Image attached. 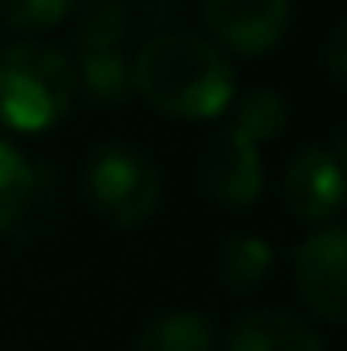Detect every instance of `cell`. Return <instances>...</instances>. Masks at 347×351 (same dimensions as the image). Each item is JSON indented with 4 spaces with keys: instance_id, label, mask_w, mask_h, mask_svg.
<instances>
[{
    "instance_id": "6da1fadb",
    "label": "cell",
    "mask_w": 347,
    "mask_h": 351,
    "mask_svg": "<svg viewBox=\"0 0 347 351\" xmlns=\"http://www.w3.org/2000/svg\"><path fill=\"white\" fill-rule=\"evenodd\" d=\"M131 90L172 119L208 123L233 102L237 70L204 37L160 33L131 62Z\"/></svg>"
},
{
    "instance_id": "7a4b0ae2",
    "label": "cell",
    "mask_w": 347,
    "mask_h": 351,
    "mask_svg": "<svg viewBox=\"0 0 347 351\" xmlns=\"http://www.w3.org/2000/svg\"><path fill=\"white\" fill-rule=\"evenodd\" d=\"M74 66L45 41H16L0 49V127L41 135L58 127L74 102Z\"/></svg>"
},
{
    "instance_id": "3957f363",
    "label": "cell",
    "mask_w": 347,
    "mask_h": 351,
    "mask_svg": "<svg viewBox=\"0 0 347 351\" xmlns=\"http://www.w3.org/2000/svg\"><path fill=\"white\" fill-rule=\"evenodd\" d=\"M86 192L94 200V208L110 225L139 229L160 208V172H156V164L143 152L110 143V147H98L90 156Z\"/></svg>"
},
{
    "instance_id": "277c9868",
    "label": "cell",
    "mask_w": 347,
    "mask_h": 351,
    "mask_svg": "<svg viewBox=\"0 0 347 351\" xmlns=\"http://www.w3.org/2000/svg\"><path fill=\"white\" fill-rule=\"evenodd\" d=\"M294 282L302 302L331 327L347 319V233L339 225L315 229L294 254Z\"/></svg>"
},
{
    "instance_id": "5b68a950",
    "label": "cell",
    "mask_w": 347,
    "mask_h": 351,
    "mask_svg": "<svg viewBox=\"0 0 347 351\" xmlns=\"http://www.w3.org/2000/svg\"><path fill=\"white\" fill-rule=\"evenodd\" d=\"M286 208L307 225H331L344 208V147H307L298 152L282 176Z\"/></svg>"
},
{
    "instance_id": "8992f818",
    "label": "cell",
    "mask_w": 347,
    "mask_h": 351,
    "mask_svg": "<svg viewBox=\"0 0 347 351\" xmlns=\"http://www.w3.org/2000/svg\"><path fill=\"white\" fill-rule=\"evenodd\" d=\"M204 21L237 53H265L290 25V0H204Z\"/></svg>"
},
{
    "instance_id": "52a82bcc",
    "label": "cell",
    "mask_w": 347,
    "mask_h": 351,
    "mask_svg": "<svg viewBox=\"0 0 347 351\" xmlns=\"http://www.w3.org/2000/svg\"><path fill=\"white\" fill-rule=\"evenodd\" d=\"M204 192L225 204V208H250L265 188V168H261L258 143L241 139L237 131H225L208 156H204Z\"/></svg>"
},
{
    "instance_id": "ba28073f",
    "label": "cell",
    "mask_w": 347,
    "mask_h": 351,
    "mask_svg": "<svg viewBox=\"0 0 347 351\" xmlns=\"http://www.w3.org/2000/svg\"><path fill=\"white\" fill-rule=\"evenodd\" d=\"M225 351H327L315 327L286 311H250L233 323Z\"/></svg>"
},
{
    "instance_id": "9c48e42d",
    "label": "cell",
    "mask_w": 347,
    "mask_h": 351,
    "mask_svg": "<svg viewBox=\"0 0 347 351\" xmlns=\"http://www.w3.org/2000/svg\"><path fill=\"white\" fill-rule=\"evenodd\" d=\"M274 269V245L258 233H233L221 245L217 258V278L229 294H250L265 282V274Z\"/></svg>"
},
{
    "instance_id": "30bf717a",
    "label": "cell",
    "mask_w": 347,
    "mask_h": 351,
    "mask_svg": "<svg viewBox=\"0 0 347 351\" xmlns=\"http://www.w3.org/2000/svg\"><path fill=\"white\" fill-rule=\"evenodd\" d=\"M286 123H290L286 98L270 86H254L237 98V114H233V127H229V131H237L241 139H250V143L261 147V143L278 139V135L286 131Z\"/></svg>"
},
{
    "instance_id": "8fae6325",
    "label": "cell",
    "mask_w": 347,
    "mask_h": 351,
    "mask_svg": "<svg viewBox=\"0 0 347 351\" xmlns=\"http://www.w3.org/2000/svg\"><path fill=\"white\" fill-rule=\"evenodd\" d=\"M74 86H82V94L98 106H115L131 94V66L123 62L119 49L82 53V62L74 70Z\"/></svg>"
},
{
    "instance_id": "7c38bea8",
    "label": "cell",
    "mask_w": 347,
    "mask_h": 351,
    "mask_svg": "<svg viewBox=\"0 0 347 351\" xmlns=\"http://www.w3.org/2000/svg\"><path fill=\"white\" fill-rule=\"evenodd\" d=\"M135 351H213V327L196 311H176L156 319L139 335Z\"/></svg>"
},
{
    "instance_id": "4fadbf2b",
    "label": "cell",
    "mask_w": 347,
    "mask_h": 351,
    "mask_svg": "<svg viewBox=\"0 0 347 351\" xmlns=\"http://www.w3.org/2000/svg\"><path fill=\"white\" fill-rule=\"evenodd\" d=\"M78 21H74V41L82 53L94 49H115L127 33V8L123 0H82L74 4Z\"/></svg>"
},
{
    "instance_id": "5bb4252c",
    "label": "cell",
    "mask_w": 347,
    "mask_h": 351,
    "mask_svg": "<svg viewBox=\"0 0 347 351\" xmlns=\"http://www.w3.org/2000/svg\"><path fill=\"white\" fill-rule=\"evenodd\" d=\"M33 192H37V176L29 168V160L8 139H0V233H8L25 217Z\"/></svg>"
},
{
    "instance_id": "9a60e30c",
    "label": "cell",
    "mask_w": 347,
    "mask_h": 351,
    "mask_svg": "<svg viewBox=\"0 0 347 351\" xmlns=\"http://www.w3.org/2000/svg\"><path fill=\"white\" fill-rule=\"evenodd\" d=\"M78 0H0V21L16 33H45L74 12Z\"/></svg>"
},
{
    "instance_id": "2e32d148",
    "label": "cell",
    "mask_w": 347,
    "mask_h": 351,
    "mask_svg": "<svg viewBox=\"0 0 347 351\" xmlns=\"http://www.w3.org/2000/svg\"><path fill=\"white\" fill-rule=\"evenodd\" d=\"M327 70H331V82L344 86L347 82V29L335 25L331 37H327Z\"/></svg>"
}]
</instances>
